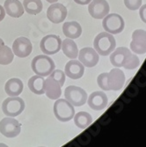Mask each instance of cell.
Returning a JSON list of instances; mask_svg holds the SVG:
<instances>
[{"mask_svg":"<svg viewBox=\"0 0 146 147\" xmlns=\"http://www.w3.org/2000/svg\"><path fill=\"white\" fill-rule=\"evenodd\" d=\"M110 62L116 68L124 67L127 70H134L140 64L137 56L124 47L117 48L111 53Z\"/></svg>","mask_w":146,"mask_h":147,"instance_id":"1","label":"cell"},{"mask_svg":"<svg viewBox=\"0 0 146 147\" xmlns=\"http://www.w3.org/2000/svg\"><path fill=\"white\" fill-rule=\"evenodd\" d=\"M94 49L99 55L107 57L115 49L116 42L114 37L109 33H100L99 34L94 42Z\"/></svg>","mask_w":146,"mask_h":147,"instance_id":"2","label":"cell"},{"mask_svg":"<svg viewBox=\"0 0 146 147\" xmlns=\"http://www.w3.org/2000/svg\"><path fill=\"white\" fill-rule=\"evenodd\" d=\"M31 68L36 75L47 77L55 70L56 65L55 62L48 55H40L32 60Z\"/></svg>","mask_w":146,"mask_h":147,"instance_id":"3","label":"cell"},{"mask_svg":"<svg viewBox=\"0 0 146 147\" xmlns=\"http://www.w3.org/2000/svg\"><path fill=\"white\" fill-rule=\"evenodd\" d=\"M54 114L60 122H69L75 115L74 106L66 99H57L54 104Z\"/></svg>","mask_w":146,"mask_h":147,"instance_id":"4","label":"cell"},{"mask_svg":"<svg viewBox=\"0 0 146 147\" xmlns=\"http://www.w3.org/2000/svg\"><path fill=\"white\" fill-rule=\"evenodd\" d=\"M25 109V102L19 96H12L5 99L2 104L3 113L6 116L16 117Z\"/></svg>","mask_w":146,"mask_h":147,"instance_id":"5","label":"cell"},{"mask_svg":"<svg viewBox=\"0 0 146 147\" xmlns=\"http://www.w3.org/2000/svg\"><path fill=\"white\" fill-rule=\"evenodd\" d=\"M102 26L106 32L111 34H118L124 29L125 22L121 15L117 13H111L103 18Z\"/></svg>","mask_w":146,"mask_h":147,"instance_id":"6","label":"cell"},{"mask_svg":"<svg viewBox=\"0 0 146 147\" xmlns=\"http://www.w3.org/2000/svg\"><path fill=\"white\" fill-rule=\"evenodd\" d=\"M64 96L74 107H81L85 104L87 100V93L81 87L69 86L64 91Z\"/></svg>","mask_w":146,"mask_h":147,"instance_id":"7","label":"cell"},{"mask_svg":"<svg viewBox=\"0 0 146 147\" xmlns=\"http://www.w3.org/2000/svg\"><path fill=\"white\" fill-rule=\"evenodd\" d=\"M20 131L21 125L16 119L8 116L0 121V132L5 138H15L20 135Z\"/></svg>","mask_w":146,"mask_h":147,"instance_id":"8","label":"cell"},{"mask_svg":"<svg viewBox=\"0 0 146 147\" xmlns=\"http://www.w3.org/2000/svg\"><path fill=\"white\" fill-rule=\"evenodd\" d=\"M42 51L46 55H55L58 53L62 47V40L58 35L48 34L42 38L40 43Z\"/></svg>","mask_w":146,"mask_h":147,"instance_id":"9","label":"cell"},{"mask_svg":"<svg viewBox=\"0 0 146 147\" xmlns=\"http://www.w3.org/2000/svg\"><path fill=\"white\" fill-rule=\"evenodd\" d=\"M88 5V11L94 19L101 20L109 13L110 7L106 0H92Z\"/></svg>","mask_w":146,"mask_h":147,"instance_id":"10","label":"cell"},{"mask_svg":"<svg viewBox=\"0 0 146 147\" xmlns=\"http://www.w3.org/2000/svg\"><path fill=\"white\" fill-rule=\"evenodd\" d=\"M33 50V45L30 40L26 37L17 38L12 44V52L15 56L20 58L28 57Z\"/></svg>","mask_w":146,"mask_h":147,"instance_id":"11","label":"cell"},{"mask_svg":"<svg viewBox=\"0 0 146 147\" xmlns=\"http://www.w3.org/2000/svg\"><path fill=\"white\" fill-rule=\"evenodd\" d=\"M130 49L136 54L143 55L146 52V32L143 29H137L132 34Z\"/></svg>","mask_w":146,"mask_h":147,"instance_id":"12","label":"cell"},{"mask_svg":"<svg viewBox=\"0 0 146 147\" xmlns=\"http://www.w3.org/2000/svg\"><path fill=\"white\" fill-rule=\"evenodd\" d=\"M78 60L84 66L88 68L94 67L99 63V54L92 48H83L78 52Z\"/></svg>","mask_w":146,"mask_h":147,"instance_id":"13","label":"cell"},{"mask_svg":"<svg viewBox=\"0 0 146 147\" xmlns=\"http://www.w3.org/2000/svg\"><path fill=\"white\" fill-rule=\"evenodd\" d=\"M67 16V9L60 3H54L47 10L48 19L55 24L63 22Z\"/></svg>","mask_w":146,"mask_h":147,"instance_id":"14","label":"cell"},{"mask_svg":"<svg viewBox=\"0 0 146 147\" xmlns=\"http://www.w3.org/2000/svg\"><path fill=\"white\" fill-rule=\"evenodd\" d=\"M109 89L113 91L121 90L125 83V75L119 68H114L108 73Z\"/></svg>","mask_w":146,"mask_h":147,"instance_id":"15","label":"cell"},{"mask_svg":"<svg viewBox=\"0 0 146 147\" xmlns=\"http://www.w3.org/2000/svg\"><path fill=\"white\" fill-rule=\"evenodd\" d=\"M108 102V96L106 95V93L104 92L101 91H97L91 93L87 101L90 108L96 111L103 110L107 107Z\"/></svg>","mask_w":146,"mask_h":147,"instance_id":"16","label":"cell"},{"mask_svg":"<svg viewBox=\"0 0 146 147\" xmlns=\"http://www.w3.org/2000/svg\"><path fill=\"white\" fill-rule=\"evenodd\" d=\"M64 71L65 75H67L70 78L78 79L83 77L85 73V67L79 61L72 59L66 63Z\"/></svg>","mask_w":146,"mask_h":147,"instance_id":"17","label":"cell"},{"mask_svg":"<svg viewBox=\"0 0 146 147\" xmlns=\"http://www.w3.org/2000/svg\"><path fill=\"white\" fill-rule=\"evenodd\" d=\"M60 84L55 80L48 77L45 79V93L48 98L50 100H57L62 94V89Z\"/></svg>","mask_w":146,"mask_h":147,"instance_id":"18","label":"cell"},{"mask_svg":"<svg viewBox=\"0 0 146 147\" xmlns=\"http://www.w3.org/2000/svg\"><path fill=\"white\" fill-rule=\"evenodd\" d=\"M4 9L5 13L12 18H20L24 14L23 5L19 0H5L4 4Z\"/></svg>","mask_w":146,"mask_h":147,"instance_id":"19","label":"cell"},{"mask_svg":"<svg viewBox=\"0 0 146 147\" xmlns=\"http://www.w3.org/2000/svg\"><path fill=\"white\" fill-rule=\"evenodd\" d=\"M63 34L70 39H77L82 34V28L77 21L65 22L63 26Z\"/></svg>","mask_w":146,"mask_h":147,"instance_id":"20","label":"cell"},{"mask_svg":"<svg viewBox=\"0 0 146 147\" xmlns=\"http://www.w3.org/2000/svg\"><path fill=\"white\" fill-rule=\"evenodd\" d=\"M28 87L30 91L35 94L42 95L45 93V79L43 77L35 75L29 78Z\"/></svg>","mask_w":146,"mask_h":147,"instance_id":"21","label":"cell"},{"mask_svg":"<svg viewBox=\"0 0 146 147\" xmlns=\"http://www.w3.org/2000/svg\"><path fill=\"white\" fill-rule=\"evenodd\" d=\"M23 83L20 78H11L5 83V92L11 97L19 96L23 91Z\"/></svg>","mask_w":146,"mask_h":147,"instance_id":"22","label":"cell"},{"mask_svg":"<svg viewBox=\"0 0 146 147\" xmlns=\"http://www.w3.org/2000/svg\"><path fill=\"white\" fill-rule=\"evenodd\" d=\"M61 49H63V54L71 59L77 58L78 55V49L76 42L70 38L63 40V42H62Z\"/></svg>","mask_w":146,"mask_h":147,"instance_id":"23","label":"cell"},{"mask_svg":"<svg viewBox=\"0 0 146 147\" xmlns=\"http://www.w3.org/2000/svg\"><path fill=\"white\" fill-rule=\"evenodd\" d=\"M73 118H74V123L76 124V126L82 129H86L92 123V115L89 113L84 111L77 113L76 115H74Z\"/></svg>","mask_w":146,"mask_h":147,"instance_id":"24","label":"cell"},{"mask_svg":"<svg viewBox=\"0 0 146 147\" xmlns=\"http://www.w3.org/2000/svg\"><path fill=\"white\" fill-rule=\"evenodd\" d=\"M22 5L24 10L32 15L39 14L43 9V5L41 0H24Z\"/></svg>","mask_w":146,"mask_h":147,"instance_id":"25","label":"cell"},{"mask_svg":"<svg viewBox=\"0 0 146 147\" xmlns=\"http://www.w3.org/2000/svg\"><path fill=\"white\" fill-rule=\"evenodd\" d=\"M13 58H14V54L8 46L5 44L0 46V64H10L13 61Z\"/></svg>","mask_w":146,"mask_h":147,"instance_id":"26","label":"cell"},{"mask_svg":"<svg viewBox=\"0 0 146 147\" xmlns=\"http://www.w3.org/2000/svg\"><path fill=\"white\" fill-rule=\"evenodd\" d=\"M97 82L99 86L104 90V91H110L109 89V86H108V73L104 72L99 75L98 78H97Z\"/></svg>","mask_w":146,"mask_h":147,"instance_id":"27","label":"cell"},{"mask_svg":"<svg viewBox=\"0 0 146 147\" xmlns=\"http://www.w3.org/2000/svg\"><path fill=\"white\" fill-rule=\"evenodd\" d=\"M52 78H54L55 80H57V81L60 84L61 86H63L64 85V82H65V73L61 71V70H54L51 73L50 75L48 76Z\"/></svg>","mask_w":146,"mask_h":147,"instance_id":"28","label":"cell"},{"mask_svg":"<svg viewBox=\"0 0 146 147\" xmlns=\"http://www.w3.org/2000/svg\"><path fill=\"white\" fill-rule=\"evenodd\" d=\"M143 0H124L125 6L131 11L138 10L142 5Z\"/></svg>","mask_w":146,"mask_h":147,"instance_id":"29","label":"cell"},{"mask_svg":"<svg viewBox=\"0 0 146 147\" xmlns=\"http://www.w3.org/2000/svg\"><path fill=\"white\" fill-rule=\"evenodd\" d=\"M92 0H74V2L77 5H88Z\"/></svg>","mask_w":146,"mask_h":147,"instance_id":"30","label":"cell"},{"mask_svg":"<svg viewBox=\"0 0 146 147\" xmlns=\"http://www.w3.org/2000/svg\"><path fill=\"white\" fill-rule=\"evenodd\" d=\"M5 17V11L2 5H0V22H1Z\"/></svg>","mask_w":146,"mask_h":147,"instance_id":"31","label":"cell"},{"mask_svg":"<svg viewBox=\"0 0 146 147\" xmlns=\"http://www.w3.org/2000/svg\"><path fill=\"white\" fill-rule=\"evenodd\" d=\"M145 8L146 6L145 5H143L141 10H140V16H141V19L143 22H146V20H145V16H144V11H145Z\"/></svg>","mask_w":146,"mask_h":147,"instance_id":"32","label":"cell"},{"mask_svg":"<svg viewBox=\"0 0 146 147\" xmlns=\"http://www.w3.org/2000/svg\"><path fill=\"white\" fill-rule=\"evenodd\" d=\"M47 2H48V3H50V4H54V3H57L58 0H46Z\"/></svg>","mask_w":146,"mask_h":147,"instance_id":"33","label":"cell"},{"mask_svg":"<svg viewBox=\"0 0 146 147\" xmlns=\"http://www.w3.org/2000/svg\"><path fill=\"white\" fill-rule=\"evenodd\" d=\"M5 43H4V41H3V40L1 39V38H0V46H2V45H4Z\"/></svg>","mask_w":146,"mask_h":147,"instance_id":"34","label":"cell"},{"mask_svg":"<svg viewBox=\"0 0 146 147\" xmlns=\"http://www.w3.org/2000/svg\"><path fill=\"white\" fill-rule=\"evenodd\" d=\"M0 146H7L5 144H0Z\"/></svg>","mask_w":146,"mask_h":147,"instance_id":"35","label":"cell"}]
</instances>
